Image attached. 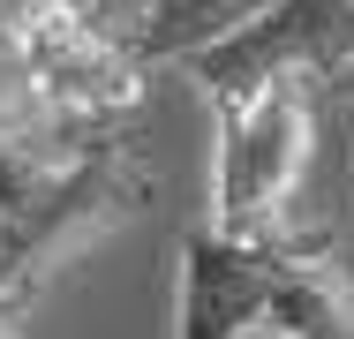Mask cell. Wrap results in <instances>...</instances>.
<instances>
[{
  "mask_svg": "<svg viewBox=\"0 0 354 339\" xmlns=\"http://www.w3.org/2000/svg\"><path fill=\"white\" fill-rule=\"evenodd\" d=\"M212 121H218V151H212V219L204 226L234 234V241L286 234V203L301 189L309 143H317V91L272 83Z\"/></svg>",
  "mask_w": 354,
  "mask_h": 339,
  "instance_id": "obj_1",
  "label": "cell"
},
{
  "mask_svg": "<svg viewBox=\"0 0 354 339\" xmlns=\"http://www.w3.org/2000/svg\"><path fill=\"white\" fill-rule=\"evenodd\" d=\"M23 68L46 98V113L61 129H98L143 106L151 68L136 61V46L121 30H106L91 15V0H8Z\"/></svg>",
  "mask_w": 354,
  "mask_h": 339,
  "instance_id": "obj_2",
  "label": "cell"
},
{
  "mask_svg": "<svg viewBox=\"0 0 354 339\" xmlns=\"http://www.w3.org/2000/svg\"><path fill=\"white\" fill-rule=\"evenodd\" d=\"M347 68H354V0H272L249 30L196 53L181 75L204 91L212 113H226V106H241L272 83L332 91Z\"/></svg>",
  "mask_w": 354,
  "mask_h": 339,
  "instance_id": "obj_3",
  "label": "cell"
},
{
  "mask_svg": "<svg viewBox=\"0 0 354 339\" xmlns=\"http://www.w3.org/2000/svg\"><path fill=\"white\" fill-rule=\"evenodd\" d=\"M294 234L286 226L272 241H234L218 226H189L181 234V286H174V339H241L272 324L279 279L294 264Z\"/></svg>",
  "mask_w": 354,
  "mask_h": 339,
  "instance_id": "obj_4",
  "label": "cell"
},
{
  "mask_svg": "<svg viewBox=\"0 0 354 339\" xmlns=\"http://www.w3.org/2000/svg\"><path fill=\"white\" fill-rule=\"evenodd\" d=\"M272 0H143L129 23V46L143 68H189L196 53L226 46L234 30H249Z\"/></svg>",
  "mask_w": 354,
  "mask_h": 339,
  "instance_id": "obj_5",
  "label": "cell"
},
{
  "mask_svg": "<svg viewBox=\"0 0 354 339\" xmlns=\"http://www.w3.org/2000/svg\"><path fill=\"white\" fill-rule=\"evenodd\" d=\"M46 129H61V121L46 113V98H38V83L23 68V46H15L8 0H0V136H46Z\"/></svg>",
  "mask_w": 354,
  "mask_h": 339,
  "instance_id": "obj_6",
  "label": "cell"
},
{
  "mask_svg": "<svg viewBox=\"0 0 354 339\" xmlns=\"http://www.w3.org/2000/svg\"><path fill=\"white\" fill-rule=\"evenodd\" d=\"M30 309H38V286H0V339L30 332Z\"/></svg>",
  "mask_w": 354,
  "mask_h": 339,
  "instance_id": "obj_7",
  "label": "cell"
},
{
  "mask_svg": "<svg viewBox=\"0 0 354 339\" xmlns=\"http://www.w3.org/2000/svg\"><path fill=\"white\" fill-rule=\"evenodd\" d=\"M241 339H301V332H279V324H257V332H241Z\"/></svg>",
  "mask_w": 354,
  "mask_h": 339,
  "instance_id": "obj_8",
  "label": "cell"
},
{
  "mask_svg": "<svg viewBox=\"0 0 354 339\" xmlns=\"http://www.w3.org/2000/svg\"><path fill=\"white\" fill-rule=\"evenodd\" d=\"M332 98H347V106H354V68L339 75V83H332Z\"/></svg>",
  "mask_w": 354,
  "mask_h": 339,
  "instance_id": "obj_9",
  "label": "cell"
},
{
  "mask_svg": "<svg viewBox=\"0 0 354 339\" xmlns=\"http://www.w3.org/2000/svg\"><path fill=\"white\" fill-rule=\"evenodd\" d=\"M0 286H15V271H8V257H0Z\"/></svg>",
  "mask_w": 354,
  "mask_h": 339,
  "instance_id": "obj_10",
  "label": "cell"
},
{
  "mask_svg": "<svg viewBox=\"0 0 354 339\" xmlns=\"http://www.w3.org/2000/svg\"><path fill=\"white\" fill-rule=\"evenodd\" d=\"M113 8H143V0H113Z\"/></svg>",
  "mask_w": 354,
  "mask_h": 339,
  "instance_id": "obj_11",
  "label": "cell"
}]
</instances>
